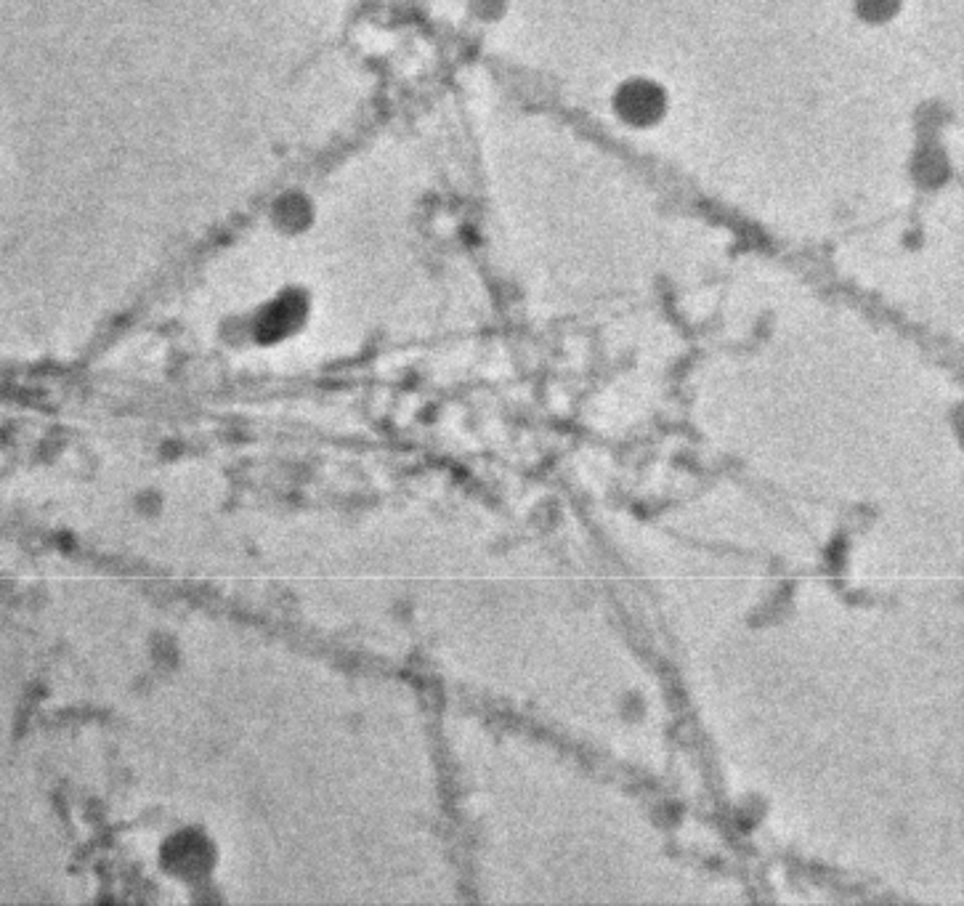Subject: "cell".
<instances>
[{
	"mask_svg": "<svg viewBox=\"0 0 964 906\" xmlns=\"http://www.w3.org/2000/svg\"><path fill=\"white\" fill-rule=\"evenodd\" d=\"M614 107H617L622 120H627L630 125H638V128H646V125H654L664 115L667 99H664V91L656 83L633 80V83H625L619 88L617 96H614Z\"/></svg>",
	"mask_w": 964,
	"mask_h": 906,
	"instance_id": "1",
	"label": "cell"
},
{
	"mask_svg": "<svg viewBox=\"0 0 964 906\" xmlns=\"http://www.w3.org/2000/svg\"><path fill=\"white\" fill-rule=\"evenodd\" d=\"M858 11L869 22H885L898 11V0H858Z\"/></svg>",
	"mask_w": 964,
	"mask_h": 906,
	"instance_id": "2",
	"label": "cell"
}]
</instances>
